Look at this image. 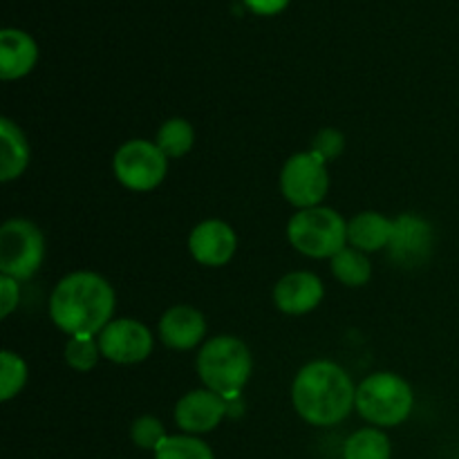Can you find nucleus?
Listing matches in <instances>:
<instances>
[{
  "mask_svg": "<svg viewBox=\"0 0 459 459\" xmlns=\"http://www.w3.org/2000/svg\"><path fill=\"white\" fill-rule=\"evenodd\" d=\"M115 290L94 272L67 273L49 296V318L67 336H99L115 314Z\"/></svg>",
  "mask_w": 459,
  "mask_h": 459,
  "instance_id": "nucleus-1",
  "label": "nucleus"
},
{
  "mask_svg": "<svg viewBox=\"0 0 459 459\" xmlns=\"http://www.w3.org/2000/svg\"><path fill=\"white\" fill-rule=\"evenodd\" d=\"M296 412L312 426L343 421L357 403V385L334 361H312L300 368L291 385Z\"/></svg>",
  "mask_w": 459,
  "mask_h": 459,
  "instance_id": "nucleus-2",
  "label": "nucleus"
},
{
  "mask_svg": "<svg viewBox=\"0 0 459 459\" xmlns=\"http://www.w3.org/2000/svg\"><path fill=\"white\" fill-rule=\"evenodd\" d=\"M251 368L254 361L249 348L236 336H213L202 345L197 354V375L202 384L227 402L240 399L242 388L251 377Z\"/></svg>",
  "mask_w": 459,
  "mask_h": 459,
  "instance_id": "nucleus-3",
  "label": "nucleus"
},
{
  "mask_svg": "<svg viewBox=\"0 0 459 459\" xmlns=\"http://www.w3.org/2000/svg\"><path fill=\"white\" fill-rule=\"evenodd\" d=\"M287 240L307 258H334L348 245V222L330 206L300 209L287 222Z\"/></svg>",
  "mask_w": 459,
  "mask_h": 459,
  "instance_id": "nucleus-4",
  "label": "nucleus"
},
{
  "mask_svg": "<svg viewBox=\"0 0 459 459\" xmlns=\"http://www.w3.org/2000/svg\"><path fill=\"white\" fill-rule=\"evenodd\" d=\"M412 406H415V394L411 384L394 372L368 375L357 388L354 408L363 420L379 429L403 424L411 417Z\"/></svg>",
  "mask_w": 459,
  "mask_h": 459,
  "instance_id": "nucleus-5",
  "label": "nucleus"
},
{
  "mask_svg": "<svg viewBox=\"0 0 459 459\" xmlns=\"http://www.w3.org/2000/svg\"><path fill=\"white\" fill-rule=\"evenodd\" d=\"M45 238L34 222L12 218L0 227V276L27 281L40 269Z\"/></svg>",
  "mask_w": 459,
  "mask_h": 459,
  "instance_id": "nucleus-6",
  "label": "nucleus"
},
{
  "mask_svg": "<svg viewBox=\"0 0 459 459\" xmlns=\"http://www.w3.org/2000/svg\"><path fill=\"white\" fill-rule=\"evenodd\" d=\"M112 170L121 186L146 193L164 182L166 173H169V157L161 152L155 142L130 139L115 152Z\"/></svg>",
  "mask_w": 459,
  "mask_h": 459,
  "instance_id": "nucleus-7",
  "label": "nucleus"
},
{
  "mask_svg": "<svg viewBox=\"0 0 459 459\" xmlns=\"http://www.w3.org/2000/svg\"><path fill=\"white\" fill-rule=\"evenodd\" d=\"M330 188L325 161L318 160L312 151L296 152L285 161L281 170V193L296 209L321 206Z\"/></svg>",
  "mask_w": 459,
  "mask_h": 459,
  "instance_id": "nucleus-8",
  "label": "nucleus"
},
{
  "mask_svg": "<svg viewBox=\"0 0 459 459\" xmlns=\"http://www.w3.org/2000/svg\"><path fill=\"white\" fill-rule=\"evenodd\" d=\"M101 357L119 366H133L151 357L152 341L151 330L134 318H117L106 325V330L97 336Z\"/></svg>",
  "mask_w": 459,
  "mask_h": 459,
  "instance_id": "nucleus-9",
  "label": "nucleus"
},
{
  "mask_svg": "<svg viewBox=\"0 0 459 459\" xmlns=\"http://www.w3.org/2000/svg\"><path fill=\"white\" fill-rule=\"evenodd\" d=\"M433 227L415 213H402L393 220L390 258L402 267H420L433 254Z\"/></svg>",
  "mask_w": 459,
  "mask_h": 459,
  "instance_id": "nucleus-10",
  "label": "nucleus"
},
{
  "mask_svg": "<svg viewBox=\"0 0 459 459\" xmlns=\"http://www.w3.org/2000/svg\"><path fill=\"white\" fill-rule=\"evenodd\" d=\"M227 415L229 402L209 388L191 390L175 406V424L186 435L211 433Z\"/></svg>",
  "mask_w": 459,
  "mask_h": 459,
  "instance_id": "nucleus-11",
  "label": "nucleus"
},
{
  "mask_svg": "<svg viewBox=\"0 0 459 459\" xmlns=\"http://www.w3.org/2000/svg\"><path fill=\"white\" fill-rule=\"evenodd\" d=\"M236 249V231L222 220H204L188 236V251L204 267H224Z\"/></svg>",
  "mask_w": 459,
  "mask_h": 459,
  "instance_id": "nucleus-12",
  "label": "nucleus"
},
{
  "mask_svg": "<svg viewBox=\"0 0 459 459\" xmlns=\"http://www.w3.org/2000/svg\"><path fill=\"white\" fill-rule=\"evenodd\" d=\"M325 296L321 278L312 272H291L273 287V303L282 314L303 316L316 309Z\"/></svg>",
  "mask_w": 459,
  "mask_h": 459,
  "instance_id": "nucleus-13",
  "label": "nucleus"
},
{
  "mask_svg": "<svg viewBox=\"0 0 459 459\" xmlns=\"http://www.w3.org/2000/svg\"><path fill=\"white\" fill-rule=\"evenodd\" d=\"M204 314L191 305H175L160 318V339L170 350H193L204 341Z\"/></svg>",
  "mask_w": 459,
  "mask_h": 459,
  "instance_id": "nucleus-14",
  "label": "nucleus"
},
{
  "mask_svg": "<svg viewBox=\"0 0 459 459\" xmlns=\"http://www.w3.org/2000/svg\"><path fill=\"white\" fill-rule=\"evenodd\" d=\"M39 48L30 34L21 30L0 31V76L3 81L22 79L34 70Z\"/></svg>",
  "mask_w": 459,
  "mask_h": 459,
  "instance_id": "nucleus-15",
  "label": "nucleus"
},
{
  "mask_svg": "<svg viewBox=\"0 0 459 459\" xmlns=\"http://www.w3.org/2000/svg\"><path fill=\"white\" fill-rule=\"evenodd\" d=\"M393 238V220L377 211H363L348 222V242L363 254L388 249Z\"/></svg>",
  "mask_w": 459,
  "mask_h": 459,
  "instance_id": "nucleus-16",
  "label": "nucleus"
},
{
  "mask_svg": "<svg viewBox=\"0 0 459 459\" xmlns=\"http://www.w3.org/2000/svg\"><path fill=\"white\" fill-rule=\"evenodd\" d=\"M30 164V143L12 119H0V182H13Z\"/></svg>",
  "mask_w": 459,
  "mask_h": 459,
  "instance_id": "nucleus-17",
  "label": "nucleus"
},
{
  "mask_svg": "<svg viewBox=\"0 0 459 459\" xmlns=\"http://www.w3.org/2000/svg\"><path fill=\"white\" fill-rule=\"evenodd\" d=\"M332 273L345 287H363L372 278V264L363 251L345 247L330 260Z\"/></svg>",
  "mask_w": 459,
  "mask_h": 459,
  "instance_id": "nucleus-18",
  "label": "nucleus"
},
{
  "mask_svg": "<svg viewBox=\"0 0 459 459\" xmlns=\"http://www.w3.org/2000/svg\"><path fill=\"white\" fill-rule=\"evenodd\" d=\"M393 446L384 430L361 429L343 444V459H390Z\"/></svg>",
  "mask_w": 459,
  "mask_h": 459,
  "instance_id": "nucleus-19",
  "label": "nucleus"
},
{
  "mask_svg": "<svg viewBox=\"0 0 459 459\" xmlns=\"http://www.w3.org/2000/svg\"><path fill=\"white\" fill-rule=\"evenodd\" d=\"M155 143L161 148V152L169 160H179L195 143V130H193V126L186 119L175 117V119H169L161 124V128L157 130Z\"/></svg>",
  "mask_w": 459,
  "mask_h": 459,
  "instance_id": "nucleus-20",
  "label": "nucleus"
},
{
  "mask_svg": "<svg viewBox=\"0 0 459 459\" xmlns=\"http://www.w3.org/2000/svg\"><path fill=\"white\" fill-rule=\"evenodd\" d=\"M155 459H215L213 451L197 435H166Z\"/></svg>",
  "mask_w": 459,
  "mask_h": 459,
  "instance_id": "nucleus-21",
  "label": "nucleus"
},
{
  "mask_svg": "<svg viewBox=\"0 0 459 459\" xmlns=\"http://www.w3.org/2000/svg\"><path fill=\"white\" fill-rule=\"evenodd\" d=\"M27 363L21 354L12 350L0 352V402H12L13 397L21 394V390L27 384Z\"/></svg>",
  "mask_w": 459,
  "mask_h": 459,
  "instance_id": "nucleus-22",
  "label": "nucleus"
},
{
  "mask_svg": "<svg viewBox=\"0 0 459 459\" xmlns=\"http://www.w3.org/2000/svg\"><path fill=\"white\" fill-rule=\"evenodd\" d=\"M101 359L97 336H70L65 345V363L76 372H90Z\"/></svg>",
  "mask_w": 459,
  "mask_h": 459,
  "instance_id": "nucleus-23",
  "label": "nucleus"
},
{
  "mask_svg": "<svg viewBox=\"0 0 459 459\" xmlns=\"http://www.w3.org/2000/svg\"><path fill=\"white\" fill-rule=\"evenodd\" d=\"M130 437H133V442L137 444L139 448L155 453L157 446H160L166 437L164 424H161L157 417L143 415L139 417V420H134L133 429H130Z\"/></svg>",
  "mask_w": 459,
  "mask_h": 459,
  "instance_id": "nucleus-24",
  "label": "nucleus"
},
{
  "mask_svg": "<svg viewBox=\"0 0 459 459\" xmlns=\"http://www.w3.org/2000/svg\"><path fill=\"white\" fill-rule=\"evenodd\" d=\"M343 148H345V137L341 130L323 128L316 133V137H314L312 148H309V151H312L318 160H323L327 164V161L336 160V157L343 152Z\"/></svg>",
  "mask_w": 459,
  "mask_h": 459,
  "instance_id": "nucleus-25",
  "label": "nucleus"
},
{
  "mask_svg": "<svg viewBox=\"0 0 459 459\" xmlns=\"http://www.w3.org/2000/svg\"><path fill=\"white\" fill-rule=\"evenodd\" d=\"M18 300H21L18 281L9 276H0V316L7 318L18 307Z\"/></svg>",
  "mask_w": 459,
  "mask_h": 459,
  "instance_id": "nucleus-26",
  "label": "nucleus"
},
{
  "mask_svg": "<svg viewBox=\"0 0 459 459\" xmlns=\"http://www.w3.org/2000/svg\"><path fill=\"white\" fill-rule=\"evenodd\" d=\"M290 0H245L247 7L254 13H260V16H273V13L282 12L287 7Z\"/></svg>",
  "mask_w": 459,
  "mask_h": 459,
  "instance_id": "nucleus-27",
  "label": "nucleus"
}]
</instances>
